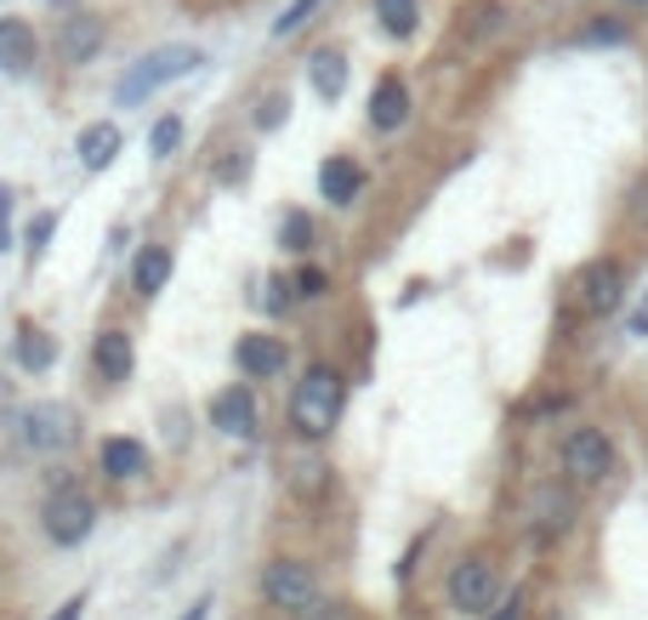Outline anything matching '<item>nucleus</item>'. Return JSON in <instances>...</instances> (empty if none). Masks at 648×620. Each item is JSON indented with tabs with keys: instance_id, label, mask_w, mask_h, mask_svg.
Instances as JSON below:
<instances>
[{
	"instance_id": "obj_1",
	"label": "nucleus",
	"mask_w": 648,
	"mask_h": 620,
	"mask_svg": "<svg viewBox=\"0 0 648 620\" xmlns=\"http://www.w3.org/2000/svg\"><path fill=\"white\" fill-rule=\"evenodd\" d=\"M341 404H347L341 370L313 364L302 381H296V393H290V421H296V433H302V439H325L330 427L341 421Z\"/></svg>"
},
{
	"instance_id": "obj_2",
	"label": "nucleus",
	"mask_w": 648,
	"mask_h": 620,
	"mask_svg": "<svg viewBox=\"0 0 648 620\" xmlns=\"http://www.w3.org/2000/svg\"><path fill=\"white\" fill-rule=\"evenodd\" d=\"M193 69H199V52H193V46H160V52H148V58L114 86V98H120V109H137L142 98H154L166 80H182V74H193Z\"/></svg>"
},
{
	"instance_id": "obj_3",
	"label": "nucleus",
	"mask_w": 648,
	"mask_h": 620,
	"mask_svg": "<svg viewBox=\"0 0 648 620\" xmlns=\"http://www.w3.org/2000/svg\"><path fill=\"white\" fill-rule=\"evenodd\" d=\"M40 523L58 547H80L91 536V523H97V507H91V496L80 484H52V496H46V507H40Z\"/></svg>"
},
{
	"instance_id": "obj_4",
	"label": "nucleus",
	"mask_w": 648,
	"mask_h": 620,
	"mask_svg": "<svg viewBox=\"0 0 648 620\" xmlns=\"http://www.w3.org/2000/svg\"><path fill=\"white\" fill-rule=\"evenodd\" d=\"M262 598L285 614H302L313 598H319V581H313V569L302 558H273L262 569Z\"/></svg>"
},
{
	"instance_id": "obj_5",
	"label": "nucleus",
	"mask_w": 648,
	"mask_h": 620,
	"mask_svg": "<svg viewBox=\"0 0 648 620\" xmlns=\"http://www.w3.org/2000/svg\"><path fill=\"white\" fill-rule=\"evenodd\" d=\"M564 472L575 484H604L615 472V444L597 433V427H575L564 439Z\"/></svg>"
},
{
	"instance_id": "obj_6",
	"label": "nucleus",
	"mask_w": 648,
	"mask_h": 620,
	"mask_svg": "<svg viewBox=\"0 0 648 620\" xmlns=\"http://www.w3.org/2000/svg\"><path fill=\"white\" fill-rule=\"evenodd\" d=\"M450 603H456L461 614H489L495 603H501V581H495V563H483V558L456 563V576H450Z\"/></svg>"
},
{
	"instance_id": "obj_7",
	"label": "nucleus",
	"mask_w": 648,
	"mask_h": 620,
	"mask_svg": "<svg viewBox=\"0 0 648 620\" xmlns=\"http://www.w3.org/2000/svg\"><path fill=\"white\" fill-rule=\"evenodd\" d=\"M620 302H626V268L609 262V257L586 262V268H580V308L604 319V313H615Z\"/></svg>"
},
{
	"instance_id": "obj_8",
	"label": "nucleus",
	"mask_w": 648,
	"mask_h": 620,
	"mask_svg": "<svg viewBox=\"0 0 648 620\" xmlns=\"http://www.w3.org/2000/svg\"><path fill=\"white\" fill-rule=\"evenodd\" d=\"M18 439L29 444V450H63L69 439H74V416L63 410V404H34V410H23L18 416Z\"/></svg>"
},
{
	"instance_id": "obj_9",
	"label": "nucleus",
	"mask_w": 648,
	"mask_h": 620,
	"mask_svg": "<svg viewBox=\"0 0 648 620\" xmlns=\"http://www.w3.org/2000/svg\"><path fill=\"white\" fill-rule=\"evenodd\" d=\"M211 421H217V433H228V439H251L257 433V399H251V388H222L217 399H211Z\"/></svg>"
},
{
	"instance_id": "obj_10",
	"label": "nucleus",
	"mask_w": 648,
	"mask_h": 620,
	"mask_svg": "<svg viewBox=\"0 0 648 620\" xmlns=\"http://www.w3.org/2000/svg\"><path fill=\"white\" fill-rule=\"evenodd\" d=\"M233 359H239V370L251 376V381H273V376H285V364H290V348H285L279 337H239Z\"/></svg>"
},
{
	"instance_id": "obj_11",
	"label": "nucleus",
	"mask_w": 648,
	"mask_h": 620,
	"mask_svg": "<svg viewBox=\"0 0 648 620\" xmlns=\"http://www.w3.org/2000/svg\"><path fill=\"white\" fill-rule=\"evenodd\" d=\"M405 120H410V91H405V80H398V74H381L376 91H370V126H376V131H398Z\"/></svg>"
},
{
	"instance_id": "obj_12",
	"label": "nucleus",
	"mask_w": 648,
	"mask_h": 620,
	"mask_svg": "<svg viewBox=\"0 0 648 620\" xmlns=\"http://www.w3.org/2000/svg\"><path fill=\"white\" fill-rule=\"evenodd\" d=\"M97 52H103V23H97V18H86V12L63 18V34H58V58H63V63H91Z\"/></svg>"
},
{
	"instance_id": "obj_13",
	"label": "nucleus",
	"mask_w": 648,
	"mask_h": 620,
	"mask_svg": "<svg viewBox=\"0 0 648 620\" xmlns=\"http://www.w3.org/2000/svg\"><path fill=\"white\" fill-rule=\"evenodd\" d=\"M34 58H40L34 29H29L23 18H0V69H7V74H23V69H34Z\"/></svg>"
},
{
	"instance_id": "obj_14",
	"label": "nucleus",
	"mask_w": 648,
	"mask_h": 620,
	"mask_svg": "<svg viewBox=\"0 0 648 620\" xmlns=\"http://www.w3.org/2000/svg\"><path fill=\"white\" fill-rule=\"evenodd\" d=\"M569 518H575L569 490H535V501H529V530H535L540 541H546V536H564Z\"/></svg>"
},
{
	"instance_id": "obj_15",
	"label": "nucleus",
	"mask_w": 648,
	"mask_h": 620,
	"mask_svg": "<svg viewBox=\"0 0 648 620\" xmlns=\"http://www.w3.org/2000/svg\"><path fill=\"white\" fill-rule=\"evenodd\" d=\"M74 154H80V166H86V171H109V166H114V154H120V126H109V120L86 126Z\"/></svg>"
},
{
	"instance_id": "obj_16",
	"label": "nucleus",
	"mask_w": 648,
	"mask_h": 620,
	"mask_svg": "<svg viewBox=\"0 0 648 620\" xmlns=\"http://www.w3.org/2000/svg\"><path fill=\"white\" fill-rule=\"evenodd\" d=\"M97 376L103 381H126L131 376V364H137V348H131V337L126 330H103V337H97Z\"/></svg>"
},
{
	"instance_id": "obj_17",
	"label": "nucleus",
	"mask_w": 648,
	"mask_h": 620,
	"mask_svg": "<svg viewBox=\"0 0 648 620\" xmlns=\"http://www.w3.org/2000/svg\"><path fill=\"white\" fill-rule=\"evenodd\" d=\"M359 188H365V171H359L353 160H325V166H319V194H325L330 206H353Z\"/></svg>"
},
{
	"instance_id": "obj_18",
	"label": "nucleus",
	"mask_w": 648,
	"mask_h": 620,
	"mask_svg": "<svg viewBox=\"0 0 648 620\" xmlns=\"http://www.w3.org/2000/svg\"><path fill=\"white\" fill-rule=\"evenodd\" d=\"M97 461H103L109 479H142L148 472V450L137 439H103L97 444Z\"/></svg>"
},
{
	"instance_id": "obj_19",
	"label": "nucleus",
	"mask_w": 648,
	"mask_h": 620,
	"mask_svg": "<svg viewBox=\"0 0 648 620\" xmlns=\"http://www.w3.org/2000/svg\"><path fill=\"white\" fill-rule=\"evenodd\" d=\"M131 284H137V297H160L166 284H171V251H166V246L137 251V262H131Z\"/></svg>"
},
{
	"instance_id": "obj_20",
	"label": "nucleus",
	"mask_w": 648,
	"mask_h": 620,
	"mask_svg": "<svg viewBox=\"0 0 648 620\" xmlns=\"http://www.w3.org/2000/svg\"><path fill=\"white\" fill-rule=\"evenodd\" d=\"M308 80H313V91H319L325 103H336L341 86H347V58L341 52H313L308 58Z\"/></svg>"
},
{
	"instance_id": "obj_21",
	"label": "nucleus",
	"mask_w": 648,
	"mask_h": 620,
	"mask_svg": "<svg viewBox=\"0 0 648 620\" xmlns=\"http://www.w3.org/2000/svg\"><path fill=\"white\" fill-rule=\"evenodd\" d=\"M376 18H381V29H387V34L410 40V34H416V23H421V7H416V0H376Z\"/></svg>"
},
{
	"instance_id": "obj_22",
	"label": "nucleus",
	"mask_w": 648,
	"mask_h": 620,
	"mask_svg": "<svg viewBox=\"0 0 648 620\" xmlns=\"http://www.w3.org/2000/svg\"><path fill=\"white\" fill-rule=\"evenodd\" d=\"M52 359H58L52 337H46V330H34V324H23V330H18V364H23V370H46Z\"/></svg>"
},
{
	"instance_id": "obj_23",
	"label": "nucleus",
	"mask_w": 648,
	"mask_h": 620,
	"mask_svg": "<svg viewBox=\"0 0 648 620\" xmlns=\"http://www.w3.org/2000/svg\"><path fill=\"white\" fill-rule=\"evenodd\" d=\"M279 246H285V251H308V246H313V217H308V211H290V217L279 222Z\"/></svg>"
},
{
	"instance_id": "obj_24",
	"label": "nucleus",
	"mask_w": 648,
	"mask_h": 620,
	"mask_svg": "<svg viewBox=\"0 0 648 620\" xmlns=\"http://www.w3.org/2000/svg\"><path fill=\"white\" fill-rule=\"evenodd\" d=\"M177 142H182V120L166 114L154 131H148V154H154V160H171V154H177Z\"/></svg>"
},
{
	"instance_id": "obj_25",
	"label": "nucleus",
	"mask_w": 648,
	"mask_h": 620,
	"mask_svg": "<svg viewBox=\"0 0 648 620\" xmlns=\"http://www.w3.org/2000/svg\"><path fill=\"white\" fill-rule=\"evenodd\" d=\"M319 7H325V0H290V7H285V18L273 23V34H279V40H290V34L302 29V23H308V18H313Z\"/></svg>"
},
{
	"instance_id": "obj_26",
	"label": "nucleus",
	"mask_w": 648,
	"mask_h": 620,
	"mask_svg": "<svg viewBox=\"0 0 648 620\" xmlns=\"http://www.w3.org/2000/svg\"><path fill=\"white\" fill-rule=\"evenodd\" d=\"M52 233H58V211H40V217L29 222V257H40L46 246H52Z\"/></svg>"
},
{
	"instance_id": "obj_27",
	"label": "nucleus",
	"mask_w": 648,
	"mask_h": 620,
	"mask_svg": "<svg viewBox=\"0 0 648 620\" xmlns=\"http://www.w3.org/2000/svg\"><path fill=\"white\" fill-rule=\"evenodd\" d=\"M620 40H626V23L620 18H604V23H591L580 34V46H620Z\"/></svg>"
},
{
	"instance_id": "obj_28",
	"label": "nucleus",
	"mask_w": 648,
	"mask_h": 620,
	"mask_svg": "<svg viewBox=\"0 0 648 620\" xmlns=\"http://www.w3.org/2000/svg\"><path fill=\"white\" fill-rule=\"evenodd\" d=\"M296 620H359L353 609H347V603H330V598H313L302 614H296Z\"/></svg>"
},
{
	"instance_id": "obj_29",
	"label": "nucleus",
	"mask_w": 648,
	"mask_h": 620,
	"mask_svg": "<svg viewBox=\"0 0 648 620\" xmlns=\"http://www.w3.org/2000/svg\"><path fill=\"white\" fill-rule=\"evenodd\" d=\"M290 291H296V279H268V284H262V308H268V313H285V308H290Z\"/></svg>"
},
{
	"instance_id": "obj_30",
	"label": "nucleus",
	"mask_w": 648,
	"mask_h": 620,
	"mask_svg": "<svg viewBox=\"0 0 648 620\" xmlns=\"http://www.w3.org/2000/svg\"><path fill=\"white\" fill-rule=\"evenodd\" d=\"M285 109H290V103H285L279 91H273L268 103H257V126H262V131H279V126H285Z\"/></svg>"
},
{
	"instance_id": "obj_31",
	"label": "nucleus",
	"mask_w": 648,
	"mask_h": 620,
	"mask_svg": "<svg viewBox=\"0 0 648 620\" xmlns=\"http://www.w3.org/2000/svg\"><path fill=\"white\" fill-rule=\"evenodd\" d=\"M325 284H330L325 268H302V273H296V297H308V302H313V297H325Z\"/></svg>"
},
{
	"instance_id": "obj_32",
	"label": "nucleus",
	"mask_w": 648,
	"mask_h": 620,
	"mask_svg": "<svg viewBox=\"0 0 648 620\" xmlns=\"http://www.w3.org/2000/svg\"><path fill=\"white\" fill-rule=\"evenodd\" d=\"M245 171H251V154H239V149H233V154L217 166V182H228V188H233V182H245Z\"/></svg>"
},
{
	"instance_id": "obj_33",
	"label": "nucleus",
	"mask_w": 648,
	"mask_h": 620,
	"mask_svg": "<svg viewBox=\"0 0 648 620\" xmlns=\"http://www.w3.org/2000/svg\"><path fill=\"white\" fill-rule=\"evenodd\" d=\"M0 251H12V188L0 182Z\"/></svg>"
},
{
	"instance_id": "obj_34",
	"label": "nucleus",
	"mask_w": 648,
	"mask_h": 620,
	"mask_svg": "<svg viewBox=\"0 0 648 620\" xmlns=\"http://www.w3.org/2000/svg\"><path fill=\"white\" fill-rule=\"evenodd\" d=\"M518 614H524V592H512V598L495 603V620H518Z\"/></svg>"
},
{
	"instance_id": "obj_35",
	"label": "nucleus",
	"mask_w": 648,
	"mask_h": 620,
	"mask_svg": "<svg viewBox=\"0 0 648 620\" xmlns=\"http://www.w3.org/2000/svg\"><path fill=\"white\" fill-rule=\"evenodd\" d=\"M80 614H86V592H80V598H69V603H58V614H52V620H80Z\"/></svg>"
},
{
	"instance_id": "obj_36",
	"label": "nucleus",
	"mask_w": 648,
	"mask_h": 620,
	"mask_svg": "<svg viewBox=\"0 0 648 620\" xmlns=\"http://www.w3.org/2000/svg\"><path fill=\"white\" fill-rule=\"evenodd\" d=\"M206 609H211V603H206V598H199V603H193V609H188L182 620H206Z\"/></svg>"
},
{
	"instance_id": "obj_37",
	"label": "nucleus",
	"mask_w": 648,
	"mask_h": 620,
	"mask_svg": "<svg viewBox=\"0 0 648 620\" xmlns=\"http://www.w3.org/2000/svg\"><path fill=\"white\" fill-rule=\"evenodd\" d=\"M52 7H69V0H52Z\"/></svg>"
}]
</instances>
